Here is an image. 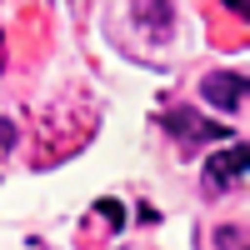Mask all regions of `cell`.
I'll use <instances>...</instances> for the list:
<instances>
[{
	"instance_id": "obj_1",
	"label": "cell",
	"mask_w": 250,
	"mask_h": 250,
	"mask_svg": "<svg viewBox=\"0 0 250 250\" xmlns=\"http://www.w3.org/2000/svg\"><path fill=\"white\" fill-rule=\"evenodd\" d=\"M200 100L210 110H230L235 115L245 105V75L240 70H210V75L200 80Z\"/></svg>"
},
{
	"instance_id": "obj_2",
	"label": "cell",
	"mask_w": 250,
	"mask_h": 250,
	"mask_svg": "<svg viewBox=\"0 0 250 250\" xmlns=\"http://www.w3.org/2000/svg\"><path fill=\"white\" fill-rule=\"evenodd\" d=\"M245 180V140H225V150L205 160V185L210 190H230Z\"/></svg>"
},
{
	"instance_id": "obj_3",
	"label": "cell",
	"mask_w": 250,
	"mask_h": 250,
	"mask_svg": "<svg viewBox=\"0 0 250 250\" xmlns=\"http://www.w3.org/2000/svg\"><path fill=\"white\" fill-rule=\"evenodd\" d=\"M165 125H170L175 135H190V140H180V145H195V140H235L230 130H220V125H205V120H195L190 110H170V115H165Z\"/></svg>"
},
{
	"instance_id": "obj_4",
	"label": "cell",
	"mask_w": 250,
	"mask_h": 250,
	"mask_svg": "<svg viewBox=\"0 0 250 250\" xmlns=\"http://www.w3.org/2000/svg\"><path fill=\"white\" fill-rule=\"evenodd\" d=\"M215 240H225L230 250H245V235H240V225H230V230H225V235H215Z\"/></svg>"
},
{
	"instance_id": "obj_5",
	"label": "cell",
	"mask_w": 250,
	"mask_h": 250,
	"mask_svg": "<svg viewBox=\"0 0 250 250\" xmlns=\"http://www.w3.org/2000/svg\"><path fill=\"white\" fill-rule=\"evenodd\" d=\"M230 5H235V10H245V0H230Z\"/></svg>"
}]
</instances>
